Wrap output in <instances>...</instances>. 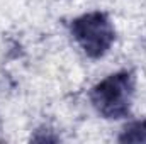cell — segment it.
I'll use <instances>...</instances> for the list:
<instances>
[{"label":"cell","mask_w":146,"mask_h":144,"mask_svg":"<svg viewBox=\"0 0 146 144\" xmlns=\"http://www.w3.org/2000/svg\"><path fill=\"white\" fill-rule=\"evenodd\" d=\"M136 80L127 70L112 73L90 90V102L99 115L109 120H119L131 114Z\"/></svg>","instance_id":"1"},{"label":"cell","mask_w":146,"mask_h":144,"mask_svg":"<svg viewBox=\"0 0 146 144\" xmlns=\"http://www.w3.org/2000/svg\"><path fill=\"white\" fill-rule=\"evenodd\" d=\"M70 32L83 53L92 59L106 56L115 41V31L109 15L100 10L83 14L72 20Z\"/></svg>","instance_id":"2"},{"label":"cell","mask_w":146,"mask_h":144,"mask_svg":"<svg viewBox=\"0 0 146 144\" xmlns=\"http://www.w3.org/2000/svg\"><path fill=\"white\" fill-rule=\"evenodd\" d=\"M121 143H146V119L127 124L119 136Z\"/></svg>","instance_id":"3"}]
</instances>
